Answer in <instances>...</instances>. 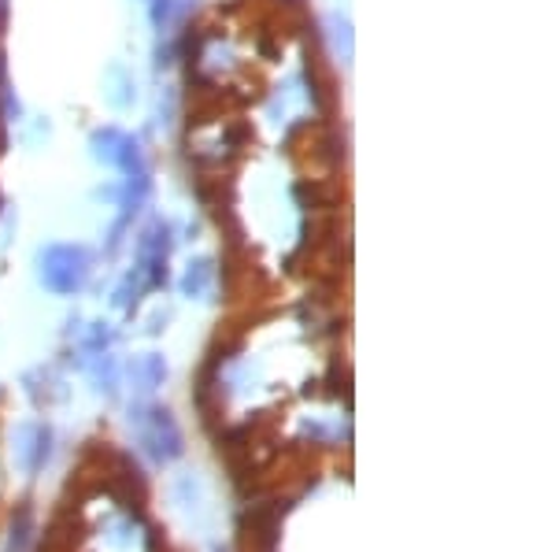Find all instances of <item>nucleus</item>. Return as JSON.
Returning <instances> with one entry per match:
<instances>
[{"instance_id": "f257e3e1", "label": "nucleus", "mask_w": 555, "mask_h": 552, "mask_svg": "<svg viewBox=\"0 0 555 552\" xmlns=\"http://www.w3.org/2000/svg\"><path fill=\"white\" fill-rule=\"evenodd\" d=\"M34 271L44 293L52 297H78L96 271V253L82 242H49L34 256Z\"/></svg>"}, {"instance_id": "f03ea898", "label": "nucleus", "mask_w": 555, "mask_h": 552, "mask_svg": "<svg viewBox=\"0 0 555 552\" xmlns=\"http://www.w3.org/2000/svg\"><path fill=\"white\" fill-rule=\"evenodd\" d=\"M130 431L156 464H175V460L185 452L182 426H178L171 408H164V405L133 400L130 405Z\"/></svg>"}, {"instance_id": "7ed1b4c3", "label": "nucleus", "mask_w": 555, "mask_h": 552, "mask_svg": "<svg viewBox=\"0 0 555 552\" xmlns=\"http://www.w3.org/2000/svg\"><path fill=\"white\" fill-rule=\"evenodd\" d=\"M89 156H93V164L107 167V171H115L119 178L152 175L145 141H141L138 133H130L127 127H115V123L96 127L93 133H89Z\"/></svg>"}, {"instance_id": "20e7f679", "label": "nucleus", "mask_w": 555, "mask_h": 552, "mask_svg": "<svg viewBox=\"0 0 555 552\" xmlns=\"http://www.w3.org/2000/svg\"><path fill=\"white\" fill-rule=\"evenodd\" d=\"M178 245V230L171 219L152 216L133 238V271L149 282V290H164L171 282V253Z\"/></svg>"}, {"instance_id": "39448f33", "label": "nucleus", "mask_w": 555, "mask_h": 552, "mask_svg": "<svg viewBox=\"0 0 555 552\" xmlns=\"http://www.w3.org/2000/svg\"><path fill=\"white\" fill-rule=\"evenodd\" d=\"M12 460L23 475H41L52 460V426L41 420H26L12 434Z\"/></svg>"}, {"instance_id": "423d86ee", "label": "nucleus", "mask_w": 555, "mask_h": 552, "mask_svg": "<svg viewBox=\"0 0 555 552\" xmlns=\"http://www.w3.org/2000/svg\"><path fill=\"white\" fill-rule=\"evenodd\" d=\"M101 101L112 112H130L138 104V78L122 60H112L101 75Z\"/></svg>"}, {"instance_id": "0eeeda50", "label": "nucleus", "mask_w": 555, "mask_h": 552, "mask_svg": "<svg viewBox=\"0 0 555 552\" xmlns=\"http://www.w3.org/2000/svg\"><path fill=\"white\" fill-rule=\"evenodd\" d=\"M127 382L138 400H149L167 382V360L159 352H141L127 363Z\"/></svg>"}, {"instance_id": "6e6552de", "label": "nucleus", "mask_w": 555, "mask_h": 552, "mask_svg": "<svg viewBox=\"0 0 555 552\" xmlns=\"http://www.w3.org/2000/svg\"><path fill=\"white\" fill-rule=\"evenodd\" d=\"M215 286H219V267H215V256H193V260L182 267V279H178L182 297L211 300Z\"/></svg>"}, {"instance_id": "1a4fd4ad", "label": "nucleus", "mask_w": 555, "mask_h": 552, "mask_svg": "<svg viewBox=\"0 0 555 552\" xmlns=\"http://www.w3.org/2000/svg\"><path fill=\"white\" fill-rule=\"evenodd\" d=\"M78 363H82V371L93 382V389L107 400L119 397V382H122V368L119 360H115L112 352H93V356H78Z\"/></svg>"}, {"instance_id": "9d476101", "label": "nucleus", "mask_w": 555, "mask_h": 552, "mask_svg": "<svg viewBox=\"0 0 555 552\" xmlns=\"http://www.w3.org/2000/svg\"><path fill=\"white\" fill-rule=\"evenodd\" d=\"M70 326H75V323H70ZM75 345H78V356L112 352V345H115L112 323H104V319H93V323H86V326H75Z\"/></svg>"}, {"instance_id": "9b49d317", "label": "nucleus", "mask_w": 555, "mask_h": 552, "mask_svg": "<svg viewBox=\"0 0 555 552\" xmlns=\"http://www.w3.org/2000/svg\"><path fill=\"white\" fill-rule=\"evenodd\" d=\"M26 378L41 382V386H26V394H30L34 400H38V405H56V400H64V397H67L64 378H60L52 368H34Z\"/></svg>"}, {"instance_id": "f8f14e48", "label": "nucleus", "mask_w": 555, "mask_h": 552, "mask_svg": "<svg viewBox=\"0 0 555 552\" xmlns=\"http://www.w3.org/2000/svg\"><path fill=\"white\" fill-rule=\"evenodd\" d=\"M145 293H152V290H149V282L141 279V274L130 267V271L122 274L119 286H115V293H112V305L119 308V311H133V308L141 305V297H145Z\"/></svg>"}, {"instance_id": "ddd939ff", "label": "nucleus", "mask_w": 555, "mask_h": 552, "mask_svg": "<svg viewBox=\"0 0 555 552\" xmlns=\"http://www.w3.org/2000/svg\"><path fill=\"white\" fill-rule=\"evenodd\" d=\"M326 41H330V49H334V56L341 60V64H348V60H352L356 41H352V23H348L345 15L334 12L326 20Z\"/></svg>"}, {"instance_id": "4468645a", "label": "nucleus", "mask_w": 555, "mask_h": 552, "mask_svg": "<svg viewBox=\"0 0 555 552\" xmlns=\"http://www.w3.org/2000/svg\"><path fill=\"white\" fill-rule=\"evenodd\" d=\"M30 541H34V512L20 509L12 519V530H8V549L4 552H30Z\"/></svg>"}, {"instance_id": "2eb2a0df", "label": "nucleus", "mask_w": 555, "mask_h": 552, "mask_svg": "<svg viewBox=\"0 0 555 552\" xmlns=\"http://www.w3.org/2000/svg\"><path fill=\"white\" fill-rule=\"evenodd\" d=\"M20 138H23V145H26V149H38L41 141H49V138H52V123H49V115L34 123V130H23Z\"/></svg>"}, {"instance_id": "dca6fc26", "label": "nucleus", "mask_w": 555, "mask_h": 552, "mask_svg": "<svg viewBox=\"0 0 555 552\" xmlns=\"http://www.w3.org/2000/svg\"><path fill=\"white\" fill-rule=\"evenodd\" d=\"M4 20H8V4L0 0V30H4Z\"/></svg>"}, {"instance_id": "f3484780", "label": "nucleus", "mask_w": 555, "mask_h": 552, "mask_svg": "<svg viewBox=\"0 0 555 552\" xmlns=\"http://www.w3.org/2000/svg\"><path fill=\"white\" fill-rule=\"evenodd\" d=\"M215 552H227V549H215Z\"/></svg>"}, {"instance_id": "a211bd4d", "label": "nucleus", "mask_w": 555, "mask_h": 552, "mask_svg": "<svg viewBox=\"0 0 555 552\" xmlns=\"http://www.w3.org/2000/svg\"><path fill=\"white\" fill-rule=\"evenodd\" d=\"M0 208H4V204H0ZM0 216H4V211H0Z\"/></svg>"}]
</instances>
